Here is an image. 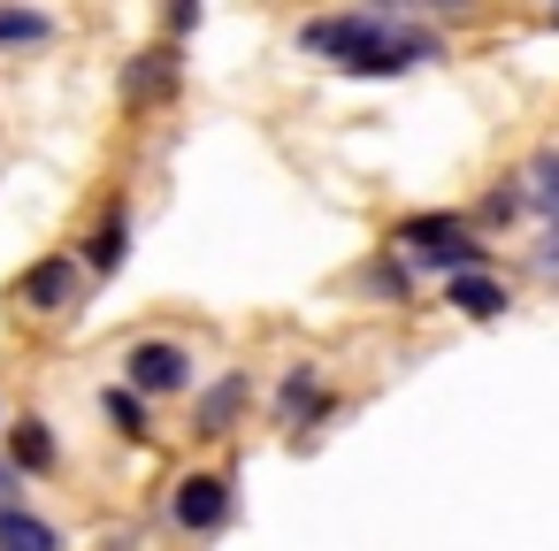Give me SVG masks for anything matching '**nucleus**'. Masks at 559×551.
Returning <instances> with one entry per match:
<instances>
[{
	"label": "nucleus",
	"mask_w": 559,
	"mask_h": 551,
	"mask_svg": "<svg viewBox=\"0 0 559 551\" xmlns=\"http://www.w3.org/2000/svg\"><path fill=\"white\" fill-rule=\"evenodd\" d=\"M299 47L322 55V62H345L353 77H391V70L429 62V39L421 32H391L383 16H322V24L299 32Z\"/></svg>",
	"instance_id": "obj_1"
},
{
	"label": "nucleus",
	"mask_w": 559,
	"mask_h": 551,
	"mask_svg": "<svg viewBox=\"0 0 559 551\" xmlns=\"http://www.w3.org/2000/svg\"><path fill=\"white\" fill-rule=\"evenodd\" d=\"M399 238H406L421 261H437V268H475V261H483V245H475L452 215H421V223H406Z\"/></svg>",
	"instance_id": "obj_2"
},
{
	"label": "nucleus",
	"mask_w": 559,
	"mask_h": 551,
	"mask_svg": "<svg viewBox=\"0 0 559 551\" xmlns=\"http://www.w3.org/2000/svg\"><path fill=\"white\" fill-rule=\"evenodd\" d=\"M131 391H146V398H162V391H185V375H192V360H185V345H169V337H146V345H131Z\"/></svg>",
	"instance_id": "obj_3"
},
{
	"label": "nucleus",
	"mask_w": 559,
	"mask_h": 551,
	"mask_svg": "<svg viewBox=\"0 0 559 551\" xmlns=\"http://www.w3.org/2000/svg\"><path fill=\"white\" fill-rule=\"evenodd\" d=\"M177 520H185V528H223V520H230V482H223V475L177 482Z\"/></svg>",
	"instance_id": "obj_4"
},
{
	"label": "nucleus",
	"mask_w": 559,
	"mask_h": 551,
	"mask_svg": "<svg viewBox=\"0 0 559 551\" xmlns=\"http://www.w3.org/2000/svg\"><path fill=\"white\" fill-rule=\"evenodd\" d=\"M78 291V261H39L24 284H16V299L24 307H39V314H62V299Z\"/></svg>",
	"instance_id": "obj_5"
},
{
	"label": "nucleus",
	"mask_w": 559,
	"mask_h": 551,
	"mask_svg": "<svg viewBox=\"0 0 559 551\" xmlns=\"http://www.w3.org/2000/svg\"><path fill=\"white\" fill-rule=\"evenodd\" d=\"M0 551H62V536H55L39 513H24V505L0 498Z\"/></svg>",
	"instance_id": "obj_6"
},
{
	"label": "nucleus",
	"mask_w": 559,
	"mask_h": 551,
	"mask_svg": "<svg viewBox=\"0 0 559 551\" xmlns=\"http://www.w3.org/2000/svg\"><path fill=\"white\" fill-rule=\"evenodd\" d=\"M444 299H452L467 322H490V314H506V291H498L490 276H475V268H460V276L444 284Z\"/></svg>",
	"instance_id": "obj_7"
},
{
	"label": "nucleus",
	"mask_w": 559,
	"mask_h": 551,
	"mask_svg": "<svg viewBox=\"0 0 559 551\" xmlns=\"http://www.w3.org/2000/svg\"><path fill=\"white\" fill-rule=\"evenodd\" d=\"M238 398H246V383L230 375V383H215L207 391V406H200V436H223L230 429V414H238Z\"/></svg>",
	"instance_id": "obj_8"
},
{
	"label": "nucleus",
	"mask_w": 559,
	"mask_h": 551,
	"mask_svg": "<svg viewBox=\"0 0 559 551\" xmlns=\"http://www.w3.org/2000/svg\"><path fill=\"white\" fill-rule=\"evenodd\" d=\"M177 85V55H146V70H131V100H162Z\"/></svg>",
	"instance_id": "obj_9"
},
{
	"label": "nucleus",
	"mask_w": 559,
	"mask_h": 551,
	"mask_svg": "<svg viewBox=\"0 0 559 551\" xmlns=\"http://www.w3.org/2000/svg\"><path fill=\"white\" fill-rule=\"evenodd\" d=\"M55 24L47 16H32V9H0V47H39Z\"/></svg>",
	"instance_id": "obj_10"
},
{
	"label": "nucleus",
	"mask_w": 559,
	"mask_h": 551,
	"mask_svg": "<svg viewBox=\"0 0 559 551\" xmlns=\"http://www.w3.org/2000/svg\"><path fill=\"white\" fill-rule=\"evenodd\" d=\"M528 184H536V200L559 215V146H544V154L528 161Z\"/></svg>",
	"instance_id": "obj_11"
},
{
	"label": "nucleus",
	"mask_w": 559,
	"mask_h": 551,
	"mask_svg": "<svg viewBox=\"0 0 559 551\" xmlns=\"http://www.w3.org/2000/svg\"><path fill=\"white\" fill-rule=\"evenodd\" d=\"M314 406H330V398H322V391H314V375H307V368H299V375H292V383H284V414H292V421H307V414H314Z\"/></svg>",
	"instance_id": "obj_12"
},
{
	"label": "nucleus",
	"mask_w": 559,
	"mask_h": 551,
	"mask_svg": "<svg viewBox=\"0 0 559 551\" xmlns=\"http://www.w3.org/2000/svg\"><path fill=\"white\" fill-rule=\"evenodd\" d=\"M16 459H24V467H55V436H47L39 421H24V429H16Z\"/></svg>",
	"instance_id": "obj_13"
},
{
	"label": "nucleus",
	"mask_w": 559,
	"mask_h": 551,
	"mask_svg": "<svg viewBox=\"0 0 559 551\" xmlns=\"http://www.w3.org/2000/svg\"><path fill=\"white\" fill-rule=\"evenodd\" d=\"M116 261H123V215H108L93 238V268H116Z\"/></svg>",
	"instance_id": "obj_14"
},
{
	"label": "nucleus",
	"mask_w": 559,
	"mask_h": 551,
	"mask_svg": "<svg viewBox=\"0 0 559 551\" xmlns=\"http://www.w3.org/2000/svg\"><path fill=\"white\" fill-rule=\"evenodd\" d=\"M108 421H123V429H131V436H139V429H146V414H139V406H131V391H116V398H108Z\"/></svg>",
	"instance_id": "obj_15"
},
{
	"label": "nucleus",
	"mask_w": 559,
	"mask_h": 551,
	"mask_svg": "<svg viewBox=\"0 0 559 551\" xmlns=\"http://www.w3.org/2000/svg\"><path fill=\"white\" fill-rule=\"evenodd\" d=\"M536 276H551V284H559V230L536 245Z\"/></svg>",
	"instance_id": "obj_16"
},
{
	"label": "nucleus",
	"mask_w": 559,
	"mask_h": 551,
	"mask_svg": "<svg viewBox=\"0 0 559 551\" xmlns=\"http://www.w3.org/2000/svg\"><path fill=\"white\" fill-rule=\"evenodd\" d=\"M0 490H9V467H0Z\"/></svg>",
	"instance_id": "obj_17"
},
{
	"label": "nucleus",
	"mask_w": 559,
	"mask_h": 551,
	"mask_svg": "<svg viewBox=\"0 0 559 551\" xmlns=\"http://www.w3.org/2000/svg\"><path fill=\"white\" fill-rule=\"evenodd\" d=\"M437 9H452V0H437Z\"/></svg>",
	"instance_id": "obj_18"
}]
</instances>
